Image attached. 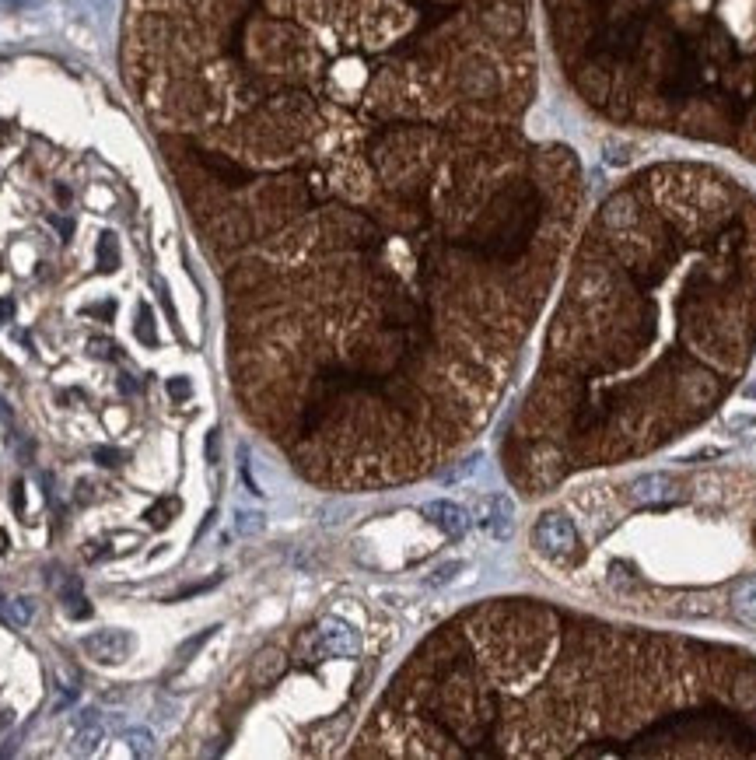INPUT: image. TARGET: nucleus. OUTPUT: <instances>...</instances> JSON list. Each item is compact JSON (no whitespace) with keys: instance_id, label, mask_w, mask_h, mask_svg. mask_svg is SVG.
<instances>
[{"instance_id":"nucleus-1","label":"nucleus","mask_w":756,"mask_h":760,"mask_svg":"<svg viewBox=\"0 0 756 760\" xmlns=\"http://www.w3.org/2000/svg\"><path fill=\"white\" fill-rule=\"evenodd\" d=\"M533 543L540 554L554 557V561H568L581 543H578V529L571 519L564 516H543L536 526H533Z\"/></svg>"},{"instance_id":"nucleus-2","label":"nucleus","mask_w":756,"mask_h":760,"mask_svg":"<svg viewBox=\"0 0 756 760\" xmlns=\"http://www.w3.org/2000/svg\"><path fill=\"white\" fill-rule=\"evenodd\" d=\"M316 641H319V648H323L326 655H333V659H354V655L361 652L357 631H354L347 620H340V617H326V620L316 627Z\"/></svg>"},{"instance_id":"nucleus-3","label":"nucleus","mask_w":756,"mask_h":760,"mask_svg":"<svg viewBox=\"0 0 756 760\" xmlns=\"http://www.w3.org/2000/svg\"><path fill=\"white\" fill-rule=\"evenodd\" d=\"M476 522L494 533L497 540L512 536V526H515V504L508 494H483L476 501Z\"/></svg>"},{"instance_id":"nucleus-4","label":"nucleus","mask_w":756,"mask_h":760,"mask_svg":"<svg viewBox=\"0 0 756 760\" xmlns=\"http://www.w3.org/2000/svg\"><path fill=\"white\" fill-rule=\"evenodd\" d=\"M81 648L95 659V662H102V666H119V662H126V655L133 652V638L126 634V631H95V634H88L84 641H81Z\"/></svg>"},{"instance_id":"nucleus-5","label":"nucleus","mask_w":756,"mask_h":760,"mask_svg":"<svg viewBox=\"0 0 756 760\" xmlns=\"http://www.w3.org/2000/svg\"><path fill=\"white\" fill-rule=\"evenodd\" d=\"M676 476L672 473H665V469H648V473H641L634 483H630V497L634 501H641V504H665V501H672L676 497Z\"/></svg>"},{"instance_id":"nucleus-6","label":"nucleus","mask_w":756,"mask_h":760,"mask_svg":"<svg viewBox=\"0 0 756 760\" xmlns=\"http://www.w3.org/2000/svg\"><path fill=\"white\" fill-rule=\"evenodd\" d=\"M420 516H424L434 529H441L445 536H452V540L469 529V512L462 509V504H455V501H427L424 509H420Z\"/></svg>"},{"instance_id":"nucleus-7","label":"nucleus","mask_w":756,"mask_h":760,"mask_svg":"<svg viewBox=\"0 0 756 760\" xmlns=\"http://www.w3.org/2000/svg\"><path fill=\"white\" fill-rule=\"evenodd\" d=\"M728 610L735 617V624L742 627H756V575H742L732 592H728Z\"/></svg>"},{"instance_id":"nucleus-8","label":"nucleus","mask_w":756,"mask_h":760,"mask_svg":"<svg viewBox=\"0 0 756 760\" xmlns=\"http://www.w3.org/2000/svg\"><path fill=\"white\" fill-rule=\"evenodd\" d=\"M281 673H284V655L274 652V648L260 652V659L252 662V680H256V683H274Z\"/></svg>"},{"instance_id":"nucleus-9","label":"nucleus","mask_w":756,"mask_h":760,"mask_svg":"<svg viewBox=\"0 0 756 760\" xmlns=\"http://www.w3.org/2000/svg\"><path fill=\"white\" fill-rule=\"evenodd\" d=\"M634 217H637V207H634L630 196H613L606 203V210H602V221L609 228H627V224H634Z\"/></svg>"},{"instance_id":"nucleus-10","label":"nucleus","mask_w":756,"mask_h":760,"mask_svg":"<svg viewBox=\"0 0 756 760\" xmlns=\"http://www.w3.org/2000/svg\"><path fill=\"white\" fill-rule=\"evenodd\" d=\"M725 431H732V434H749V431H756V410H749V407L732 410V414L725 417Z\"/></svg>"},{"instance_id":"nucleus-11","label":"nucleus","mask_w":756,"mask_h":760,"mask_svg":"<svg viewBox=\"0 0 756 760\" xmlns=\"http://www.w3.org/2000/svg\"><path fill=\"white\" fill-rule=\"evenodd\" d=\"M462 568H466L462 561H445V564H438V568H434V571L424 578V585H427V589H441V585H448V582H452V578H455Z\"/></svg>"},{"instance_id":"nucleus-12","label":"nucleus","mask_w":756,"mask_h":760,"mask_svg":"<svg viewBox=\"0 0 756 760\" xmlns=\"http://www.w3.org/2000/svg\"><path fill=\"white\" fill-rule=\"evenodd\" d=\"M123 739H126V750H130L133 757H151V753H154V746H151L154 739H151L147 729H130Z\"/></svg>"},{"instance_id":"nucleus-13","label":"nucleus","mask_w":756,"mask_h":760,"mask_svg":"<svg viewBox=\"0 0 756 760\" xmlns=\"http://www.w3.org/2000/svg\"><path fill=\"white\" fill-rule=\"evenodd\" d=\"M98 260H102V270H116V267H119L116 235H102V238H98Z\"/></svg>"},{"instance_id":"nucleus-14","label":"nucleus","mask_w":756,"mask_h":760,"mask_svg":"<svg viewBox=\"0 0 756 760\" xmlns=\"http://www.w3.org/2000/svg\"><path fill=\"white\" fill-rule=\"evenodd\" d=\"M64 603H67V613L71 617H91V606H88V599L81 596V585L74 589V582H71V589H64Z\"/></svg>"},{"instance_id":"nucleus-15","label":"nucleus","mask_w":756,"mask_h":760,"mask_svg":"<svg viewBox=\"0 0 756 760\" xmlns=\"http://www.w3.org/2000/svg\"><path fill=\"white\" fill-rule=\"evenodd\" d=\"M175 512H179V501H175V497H165L161 504H151L144 519H147L151 526H165V522H172L168 516H175Z\"/></svg>"},{"instance_id":"nucleus-16","label":"nucleus","mask_w":756,"mask_h":760,"mask_svg":"<svg viewBox=\"0 0 756 760\" xmlns=\"http://www.w3.org/2000/svg\"><path fill=\"white\" fill-rule=\"evenodd\" d=\"M91 455H95L98 466H109V469H116V466L126 462V452H123V448H112V445H98Z\"/></svg>"},{"instance_id":"nucleus-17","label":"nucleus","mask_w":756,"mask_h":760,"mask_svg":"<svg viewBox=\"0 0 756 760\" xmlns=\"http://www.w3.org/2000/svg\"><path fill=\"white\" fill-rule=\"evenodd\" d=\"M8 620L18 624V627H25V624L32 620V603H29V599H11V603H8Z\"/></svg>"},{"instance_id":"nucleus-18","label":"nucleus","mask_w":756,"mask_h":760,"mask_svg":"<svg viewBox=\"0 0 756 760\" xmlns=\"http://www.w3.org/2000/svg\"><path fill=\"white\" fill-rule=\"evenodd\" d=\"M235 526H238V533L252 536V533L263 529V516H260V512H238V516H235Z\"/></svg>"},{"instance_id":"nucleus-19","label":"nucleus","mask_w":756,"mask_h":760,"mask_svg":"<svg viewBox=\"0 0 756 760\" xmlns=\"http://www.w3.org/2000/svg\"><path fill=\"white\" fill-rule=\"evenodd\" d=\"M137 337L144 344H158V333H154V316L147 305H140V323H137Z\"/></svg>"},{"instance_id":"nucleus-20","label":"nucleus","mask_w":756,"mask_h":760,"mask_svg":"<svg viewBox=\"0 0 756 760\" xmlns=\"http://www.w3.org/2000/svg\"><path fill=\"white\" fill-rule=\"evenodd\" d=\"M165 389H168V396H172L175 403H182V400H189V396H193V386H189V379H182V375L168 379V382H165Z\"/></svg>"},{"instance_id":"nucleus-21","label":"nucleus","mask_w":756,"mask_h":760,"mask_svg":"<svg viewBox=\"0 0 756 760\" xmlns=\"http://www.w3.org/2000/svg\"><path fill=\"white\" fill-rule=\"evenodd\" d=\"M88 347H91V354H95V358H109V361H112V358H119V347H116V340L95 337V340H91Z\"/></svg>"},{"instance_id":"nucleus-22","label":"nucleus","mask_w":756,"mask_h":760,"mask_svg":"<svg viewBox=\"0 0 756 760\" xmlns=\"http://www.w3.org/2000/svg\"><path fill=\"white\" fill-rule=\"evenodd\" d=\"M214 631H217V627H207V631H200V634H196L193 641H186V645H179V659L186 662L189 655H196V648H200V645H203V641H207V638H210Z\"/></svg>"},{"instance_id":"nucleus-23","label":"nucleus","mask_w":756,"mask_h":760,"mask_svg":"<svg viewBox=\"0 0 756 760\" xmlns=\"http://www.w3.org/2000/svg\"><path fill=\"white\" fill-rule=\"evenodd\" d=\"M11 319H15V302L0 298V323H11Z\"/></svg>"},{"instance_id":"nucleus-24","label":"nucleus","mask_w":756,"mask_h":760,"mask_svg":"<svg viewBox=\"0 0 756 760\" xmlns=\"http://www.w3.org/2000/svg\"><path fill=\"white\" fill-rule=\"evenodd\" d=\"M50 221L60 228V235H64V238H71V235H74V224H71L67 217H50Z\"/></svg>"},{"instance_id":"nucleus-25","label":"nucleus","mask_w":756,"mask_h":760,"mask_svg":"<svg viewBox=\"0 0 756 760\" xmlns=\"http://www.w3.org/2000/svg\"><path fill=\"white\" fill-rule=\"evenodd\" d=\"M214 455H217V428H214V431L207 434V459L214 462Z\"/></svg>"},{"instance_id":"nucleus-26","label":"nucleus","mask_w":756,"mask_h":760,"mask_svg":"<svg viewBox=\"0 0 756 760\" xmlns=\"http://www.w3.org/2000/svg\"><path fill=\"white\" fill-rule=\"evenodd\" d=\"M81 501H95V483L91 480H81V494H77Z\"/></svg>"},{"instance_id":"nucleus-27","label":"nucleus","mask_w":756,"mask_h":760,"mask_svg":"<svg viewBox=\"0 0 756 760\" xmlns=\"http://www.w3.org/2000/svg\"><path fill=\"white\" fill-rule=\"evenodd\" d=\"M88 312H95V316H112V312H116V302H105V305H91Z\"/></svg>"},{"instance_id":"nucleus-28","label":"nucleus","mask_w":756,"mask_h":760,"mask_svg":"<svg viewBox=\"0 0 756 760\" xmlns=\"http://www.w3.org/2000/svg\"><path fill=\"white\" fill-rule=\"evenodd\" d=\"M119 389L123 393H137V379L133 375H119Z\"/></svg>"},{"instance_id":"nucleus-29","label":"nucleus","mask_w":756,"mask_h":760,"mask_svg":"<svg viewBox=\"0 0 756 760\" xmlns=\"http://www.w3.org/2000/svg\"><path fill=\"white\" fill-rule=\"evenodd\" d=\"M11 490H15V509L22 512V509H25V487H22V483H15Z\"/></svg>"},{"instance_id":"nucleus-30","label":"nucleus","mask_w":756,"mask_h":760,"mask_svg":"<svg viewBox=\"0 0 756 760\" xmlns=\"http://www.w3.org/2000/svg\"><path fill=\"white\" fill-rule=\"evenodd\" d=\"M11 722H15V715H11L8 708H0V729H8Z\"/></svg>"},{"instance_id":"nucleus-31","label":"nucleus","mask_w":756,"mask_h":760,"mask_svg":"<svg viewBox=\"0 0 756 760\" xmlns=\"http://www.w3.org/2000/svg\"><path fill=\"white\" fill-rule=\"evenodd\" d=\"M4 550H8V533L0 529V554H4Z\"/></svg>"}]
</instances>
